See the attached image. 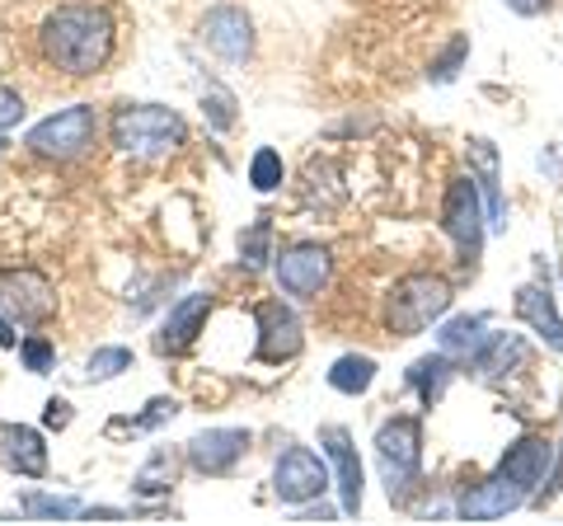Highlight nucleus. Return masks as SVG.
<instances>
[{"label":"nucleus","instance_id":"33","mask_svg":"<svg viewBox=\"0 0 563 526\" xmlns=\"http://www.w3.org/2000/svg\"><path fill=\"white\" fill-rule=\"evenodd\" d=\"M503 6L512 10V14H521V20H536V14H544L554 0H503Z\"/></svg>","mask_w":563,"mask_h":526},{"label":"nucleus","instance_id":"31","mask_svg":"<svg viewBox=\"0 0 563 526\" xmlns=\"http://www.w3.org/2000/svg\"><path fill=\"white\" fill-rule=\"evenodd\" d=\"M20 118H24V99H20V90L0 85V146H5V132H10Z\"/></svg>","mask_w":563,"mask_h":526},{"label":"nucleus","instance_id":"29","mask_svg":"<svg viewBox=\"0 0 563 526\" xmlns=\"http://www.w3.org/2000/svg\"><path fill=\"white\" fill-rule=\"evenodd\" d=\"M250 184L258 188V193H273L277 184H282V155L277 151H268L263 146L254 161H250Z\"/></svg>","mask_w":563,"mask_h":526},{"label":"nucleus","instance_id":"8","mask_svg":"<svg viewBox=\"0 0 563 526\" xmlns=\"http://www.w3.org/2000/svg\"><path fill=\"white\" fill-rule=\"evenodd\" d=\"M329 489V465L314 456L310 447H287L277 456L273 470V494L291 507H306L310 498H320Z\"/></svg>","mask_w":563,"mask_h":526},{"label":"nucleus","instance_id":"18","mask_svg":"<svg viewBox=\"0 0 563 526\" xmlns=\"http://www.w3.org/2000/svg\"><path fill=\"white\" fill-rule=\"evenodd\" d=\"M550 465H554V447L544 442V437H521V442L498 461V470H507L517 484L531 489V503H536V484L550 480Z\"/></svg>","mask_w":563,"mask_h":526},{"label":"nucleus","instance_id":"2","mask_svg":"<svg viewBox=\"0 0 563 526\" xmlns=\"http://www.w3.org/2000/svg\"><path fill=\"white\" fill-rule=\"evenodd\" d=\"M109 136L122 155H169L184 146V118L174 109H161V103H122L109 122Z\"/></svg>","mask_w":563,"mask_h":526},{"label":"nucleus","instance_id":"24","mask_svg":"<svg viewBox=\"0 0 563 526\" xmlns=\"http://www.w3.org/2000/svg\"><path fill=\"white\" fill-rule=\"evenodd\" d=\"M437 343H442V353H451V358H470L474 348L484 343V315H455V320L442 325Z\"/></svg>","mask_w":563,"mask_h":526},{"label":"nucleus","instance_id":"13","mask_svg":"<svg viewBox=\"0 0 563 526\" xmlns=\"http://www.w3.org/2000/svg\"><path fill=\"white\" fill-rule=\"evenodd\" d=\"M244 451H250V432L244 428H211L188 442V465L198 475H231Z\"/></svg>","mask_w":563,"mask_h":526},{"label":"nucleus","instance_id":"4","mask_svg":"<svg viewBox=\"0 0 563 526\" xmlns=\"http://www.w3.org/2000/svg\"><path fill=\"white\" fill-rule=\"evenodd\" d=\"M99 142V113L90 103H70V109L43 118L38 128H29L24 146L33 155H43V161H80V155H90V146Z\"/></svg>","mask_w":563,"mask_h":526},{"label":"nucleus","instance_id":"5","mask_svg":"<svg viewBox=\"0 0 563 526\" xmlns=\"http://www.w3.org/2000/svg\"><path fill=\"white\" fill-rule=\"evenodd\" d=\"M376 456H380V475H385L390 498H404L418 484V470H422V424H418V418H409V414L380 424Z\"/></svg>","mask_w":563,"mask_h":526},{"label":"nucleus","instance_id":"36","mask_svg":"<svg viewBox=\"0 0 563 526\" xmlns=\"http://www.w3.org/2000/svg\"><path fill=\"white\" fill-rule=\"evenodd\" d=\"M333 513H329V507H310V513H301V522H329Z\"/></svg>","mask_w":563,"mask_h":526},{"label":"nucleus","instance_id":"6","mask_svg":"<svg viewBox=\"0 0 563 526\" xmlns=\"http://www.w3.org/2000/svg\"><path fill=\"white\" fill-rule=\"evenodd\" d=\"M442 226H446V235L455 240V250H461L465 263L479 259L488 212H484V202H479V179H474V174H470V179H451V184H446Z\"/></svg>","mask_w":563,"mask_h":526},{"label":"nucleus","instance_id":"10","mask_svg":"<svg viewBox=\"0 0 563 526\" xmlns=\"http://www.w3.org/2000/svg\"><path fill=\"white\" fill-rule=\"evenodd\" d=\"M329 273H333V259H329L324 244H291V250L277 254V287L287 296H296V302L320 296Z\"/></svg>","mask_w":563,"mask_h":526},{"label":"nucleus","instance_id":"11","mask_svg":"<svg viewBox=\"0 0 563 526\" xmlns=\"http://www.w3.org/2000/svg\"><path fill=\"white\" fill-rule=\"evenodd\" d=\"M202 43L221 62H250L254 57V24L240 6H217L202 14Z\"/></svg>","mask_w":563,"mask_h":526},{"label":"nucleus","instance_id":"32","mask_svg":"<svg viewBox=\"0 0 563 526\" xmlns=\"http://www.w3.org/2000/svg\"><path fill=\"white\" fill-rule=\"evenodd\" d=\"M24 366L43 376L47 366H52V343H47V339H29V343H24Z\"/></svg>","mask_w":563,"mask_h":526},{"label":"nucleus","instance_id":"1","mask_svg":"<svg viewBox=\"0 0 563 526\" xmlns=\"http://www.w3.org/2000/svg\"><path fill=\"white\" fill-rule=\"evenodd\" d=\"M38 47L47 66H57L62 76H95L109 66L113 57V20L103 6H90V0H70V6H57L38 29Z\"/></svg>","mask_w":563,"mask_h":526},{"label":"nucleus","instance_id":"35","mask_svg":"<svg viewBox=\"0 0 563 526\" xmlns=\"http://www.w3.org/2000/svg\"><path fill=\"white\" fill-rule=\"evenodd\" d=\"M14 343H20V339H14V325L0 315V348H14Z\"/></svg>","mask_w":563,"mask_h":526},{"label":"nucleus","instance_id":"28","mask_svg":"<svg viewBox=\"0 0 563 526\" xmlns=\"http://www.w3.org/2000/svg\"><path fill=\"white\" fill-rule=\"evenodd\" d=\"M465 57H470V39H465V33H461V39H451V47L442 52V57H437L432 62V85H451L455 76H461V66H465Z\"/></svg>","mask_w":563,"mask_h":526},{"label":"nucleus","instance_id":"16","mask_svg":"<svg viewBox=\"0 0 563 526\" xmlns=\"http://www.w3.org/2000/svg\"><path fill=\"white\" fill-rule=\"evenodd\" d=\"M320 442L329 451V461L333 470H339V494H343V507L347 513H362V461H357V451H352V437L347 428H324L320 432Z\"/></svg>","mask_w":563,"mask_h":526},{"label":"nucleus","instance_id":"12","mask_svg":"<svg viewBox=\"0 0 563 526\" xmlns=\"http://www.w3.org/2000/svg\"><path fill=\"white\" fill-rule=\"evenodd\" d=\"M301 320H296L291 306L282 302H263L258 306V362H291L301 353Z\"/></svg>","mask_w":563,"mask_h":526},{"label":"nucleus","instance_id":"25","mask_svg":"<svg viewBox=\"0 0 563 526\" xmlns=\"http://www.w3.org/2000/svg\"><path fill=\"white\" fill-rule=\"evenodd\" d=\"M240 254H244V269L258 273L263 263L273 259V221H254L250 231L240 235Z\"/></svg>","mask_w":563,"mask_h":526},{"label":"nucleus","instance_id":"7","mask_svg":"<svg viewBox=\"0 0 563 526\" xmlns=\"http://www.w3.org/2000/svg\"><path fill=\"white\" fill-rule=\"evenodd\" d=\"M0 310L20 325H47L57 315V292L38 269H5L0 273Z\"/></svg>","mask_w":563,"mask_h":526},{"label":"nucleus","instance_id":"9","mask_svg":"<svg viewBox=\"0 0 563 526\" xmlns=\"http://www.w3.org/2000/svg\"><path fill=\"white\" fill-rule=\"evenodd\" d=\"M531 503V489L517 484L507 470H493L488 480H479L474 489H465L461 503H455V513L465 522H498L507 513H517V507Z\"/></svg>","mask_w":563,"mask_h":526},{"label":"nucleus","instance_id":"23","mask_svg":"<svg viewBox=\"0 0 563 526\" xmlns=\"http://www.w3.org/2000/svg\"><path fill=\"white\" fill-rule=\"evenodd\" d=\"M372 381H376V362L372 358H362V353H347L329 366V385L339 395H366L372 391Z\"/></svg>","mask_w":563,"mask_h":526},{"label":"nucleus","instance_id":"15","mask_svg":"<svg viewBox=\"0 0 563 526\" xmlns=\"http://www.w3.org/2000/svg\"><path fill=\"white\" fill-rule=\"evenodd\" d=\"M207 315H211V296L207 292L184 296V302L174 306L165 315V325H161V339H155V343H161V353H188V348L198 343V335H202Z\"/></svg>","mask_w":563,"mask_h":526},{"label":"nucleus","instance_id":"30","mask_svg":"<svg viewBox=\"0 0 563 526\" xmlns=\"http://www.w3.org/2000/svg\"><path fill=\"white\" fill-rule=\"evenodd\" d=\"M202 113H207L211 128L225 132V128L235 122V95H231V90H211V95H207V103H202Z\"/></svg>","mask_w":563,"mask_h":526},{"label":"nucleus","instance_id":"20","mask_svg":"<svg viewBox=\"0 0 563 526\" xmlns=\"http://www.w3.org/2000/svg\"><path fill=\"white\" fill-rule=\"evenodd\" d=\"M470 155H474V165H479V184L488 193V226L493 231H507V207L498 198V151L488 142H470Z\"/></svg>","mask_w":563,"mask_h":526},{"label":"nucleus","instance_id":"26","mask_svg":"<svg viewBox=\"0 0 563 526\" xmlns=\"http://www.w3.org/2000/svg\"><path fill=\"white\" fill-rule=\"evenodd\" d=\"M20 507H24L29 517H38V522H66V517L80 513L76 498H57V494H24Z\"/></svg>","mask_w":563,"mask_h":526},{"label":"nucleus","instance_id":"19","mask_svg":"<svg viewBox=\"0 0 563 526\" xmlns=\"http://www.w3.org/2000/svg\"><path fill=\"white\" fill-rule=\"evenodd\" d=\"M526 358H531V348H526L517 335H488V339L470 353L474 372H484L488 381H493V376H507V372H512V366H521Z\"/></svg>","mask_w":563,"mask_h":526},{"label":"nucleus","instance_id":"3","mask_svg":"<svg viewBox=\"0 0 563 526\" xmlns=\"http://www.w3.org/2000/svg\"><path fill=\"white\" fill-rule=\"evenodd\" d=\"M446 310H451V283L446 277L409 273V277H399V283L390 287V296H385V329L399 335V339H413L432 320H442Z\"/></svg>","mask_w":563,"mask_h":526},{"label":"nucleus","instance_id":"17","mask_svg":"<svg viewBox=\"0 0 563 526\" xmlns=\"http://www.w3.org/2000/svg\"><path fill=\"white\" fill-rule=\"evenodd\" d=\"M517 315L536 329L544 343L554 348V353H563V320H559V310H554L550 283H526V287L517 292Z\"/></svg>","mask_w":563,"mask_h":526},{"label":"nucleus","instance_id":"14","mask_svg":"<svg viewBox=\"0 0 563 526\" xmlns=\"http://www.w3.org/2000/svg\"><path fill=\"white\" fill-rule=\"evenodd\" d=\"M0 461H5V470H14V475H24V480H43L47 475L43 432L24 428V424H0Z\"/></svg>","mask_w":563,"mask_h":526},{"label":"nucleus","instance_id":"22","mask_svg":"<svg viewBox=\"0 0 563 526\" xmlns=\"http://www.w3.org/2000/svg\"><path fill=\"white\" fill-rule=\"evenodd\" d=\"M174 475H179V456H174L169 447H161V451H155V456H151V461H146V465H141V470H136V480H132V489H136V494H141V498L169 494V489H174Z\"/></svg>","mask_w":563,"mask_h":526},{"label":"nucleus","instance_id":"34","mask_svg":"<svg viewBox=\"0 0 563 526\" xmlns=\"http://www.w3.org/2000/svg\"><path fill=\"white\" fill-rule=\"evenodd\" d=\"M47 428H66L70 424V405H66V399H47Z\"/></svg>","mask_w":563,"mask_h":526},{"label":"nucleus","instance_id":"27","mask_svg":"<svg viewBox=\"0 0 563 526\" xmlns=\"http://www.w3.org/2000/svg\"><path fill=\"white\" fill-rule=\"evenodd\" d=\"M132 366V353L128 348H99V353L90 358V366H85V381H113Z\"/></svg>","mask_w":563,"mask_h":526},{"label":"nucleus","instance_id":"21","mask_svg":"<svg viewBox=\"0 0 563 526\" xmlns=\"http://www.w3.org/2000/svg\"><path fill=\"white\" fill-rule=\"evenodd\" d=\"M455 372H451V353H437V358H418L413 366H409V385L422 395V405H437L442 399V391H446V381H451Z\"/></svg>","mask_w":563,"mask_h":526}]
</instances>
